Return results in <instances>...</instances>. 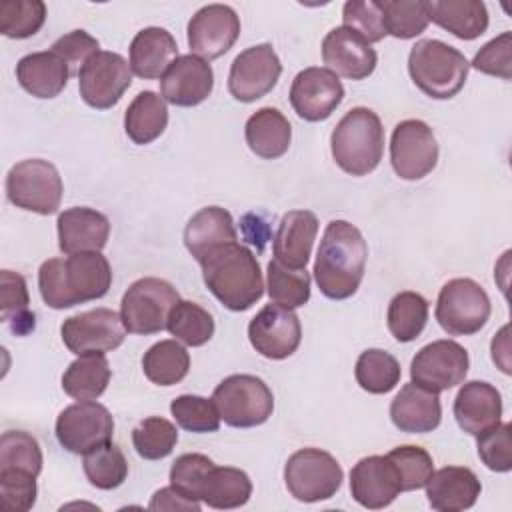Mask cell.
<instances>
[{"label": "cell", "instance_id": "obj_1", "mask_svg": "<svg viewBox=\"0 0 512 512\" xmlns=\"http://www.w3.org/2000/svg\"><path fill=\"white\" fill-rule=\"evenodd\" d=\"M112 268L102 252H78L68 258H50L38 270V288L46 306L72 308L106 296Z\"/></svg>", "mask_w": 512, "mask_h": 512}, {"label": "cell", "instance_id": "obj_2", "mask_svg": "<svg viewBox=\"0 0 512 512\" xmlns=\"http://www.w3.org/2000/svg\"><path fill=\"white\" fill-rule=\"evenodd\" d=\"M366 258V240L354 224L328 222L314 262V280L320 292L330 300L350 298L364 278Z\"/></svg>", "mask_w": 512, "mask_h": 512}, {"label": "cell", "instance_id": "obj_3", "mask_svg": "<svg viewBox=\"0 0 512 512\" xmlns=\"http://www.w3.org/2000/svg\"><path fill=\"white\" fill-rule=\"evenodd\" d=\"M198 264L206 288L232 312L252 308L264 294L260 264L256 256L238 242L210 250Z\"/></svg>", "mask_w": 512, "mask_h": 512}, {"label": "cell", "instance_id": "obj_4", "mask_svg": "<svg viewBox=\"0 0 512 512\" xmlns=\"http://www.w3.org/2000/svg\"><path fill=\"white\" fill-rule=\"evenodd\" d=\"M330 152L350 176H366L376 170L384 154V128L378 114L364 106L346 112L330 134Z\"/></svg>", "mask_w": 512, "mask_h": 512}, {"label": "cell", "instance_id": "obj_5", "mask_svg": "<svg viewBox=\"0 0 512 512\" xmlns=\"http://www.w3.org/2000/svg\"><path fill=\"white\" fill-rule=\"evenodd\" d=\"M468 70L466 56L442 40H418L408 54L412 82L434 100L454 98L464 88Z\"/></svg>", "mask_w": 512, "mask_h": 512}, {"label": "cell", "instance_id": "obj_6", "mask_svg": "<svg viewBox=\"0 0 512 512\" xmlns=\"http://www.w3.org/2000/svg\"><path fill=\"white\" fill-rule=\"evenodd\" d=\"M212 402L232 428H252L264 424L274 410V396L268 384L252 374H232L212 392Z\"/></svg>", "mask_w": 512, "mask_h": 512}, {"label": "cell", "instance_id": "obj_7", "mask_svg": "<svg viewBox=\"0 0 512 512\" xmlns=\"http://www.w3.org/2000/svg\"><path fill=\"white\" fill-rule=\"evenodd\" d=\"M62 178L56 166L42 158H28L14 164L6 174V196L22 210L42 216L54 214L62 200Z\"/></svg>", "mask_w": 512, "mask_h": 512}, {"label": "cell", "instance_id": "obj_8", "mask_svg": "<svg viewBox=\"0 0 512 512\" xmlns=\"http://www.w3.org/2000/svg\"><path fill=\"white\" fill-rule=\"evenodd\" d=\"M492 312L486 290L472 278L448 280L436 300V320L450 336H470L484 328Z\"/></svg>", "mask_w": 512, "mask_h": 512}, {"label": "cell", "instance_id": "obj_9", "mask_svg": "<svg viewBox=\"0 0 512 512\" xmlns=\"http://www.w3.org/2000/svg\"><path fill=\"white\" fill-rule=\"evenodd\" d=\"M180 296L176 288L154 276L140 278L128 286L120 302V316L132 334H156L166 328L172 308Z\"/></svg>", "mask_w": 512, "mask_h": 512}, {"label": "cell", "instance_id": "obj_10", "mask_svg": "<svg viewBox=\"0 0 512 512\" xmlns=\"http://www.w3.org/2000/svg\"><path fill=\"white\" fill-rule=\"evenodd\" d=\"M344 480L338 460L320 448L296 450L284 466V484L300 502L332 498Z\"/></svg>", "mask_w": 512, "mask_h": 512}, {"label": "cell", "instance_id": "obj_11", "mask_svg": "<svg viewBox=\"0 0 512 512\" xmlns=\"http://www.w3.org/2000/svg\"><path fill=\"white\" fill-rule=\"evenodd\" d=\"M114 418L106 406L94 400H78L56 418V438L72 454H86L112 440Z\"/></svg>", "mask_w": 512, "mask_h": 512}, {"label": "cell", "instance_id": "obj_12", "mask_svg": "<svg viewBox=\"0 0 512 512\" xmlns=\"http://www.w3.org/2000/svg\"><path fill=\"white\" fill-rule=\"evenodd\" d=\"M390 164L402 180H420L438 164V142L424 120H402L390 138Z\"/></svg>", "mask_w": 512, "mask_h": 512}, {"label": "cell", "instance_id": "obj_13", "mask_svg": "<svg viewBox=\"0 0 512 512\" xmlns=\"http://www.w3.org/2000/svg\"><path fill=\"white\" fill-rule=\"evenodd\" d=\"M132 84V70L118 52H96L78 72V90L82 100L96 108L108 110L120 102Z\"/></svg>", "mask_w": 512, "mask_h": 512}, {"label": "cell", "instance_id": "obj_14", "mask_svg": "<svg viewBox=\"0 0 512 512\" xmlns=\"http://www.w3.org/2000/svg\"><path fill=\"white\" fill-rule=\"evenodd\" d=\"M126 332L122 316L110 308L74 314L60 326L64 346L76 356L110 352L124 342Z\"/></svg>", "mask_w": 512, "mask_h": 512}, {"label": "cell", "instance_id": "obj_15", "mask_svg": "<svg viewBox=\"0 0 512 512\" xmlns=\"http://www.w3.org/2000/svg\"><path fill=\"white\" fill-rule=\"evenodd\" d=\"M468 366L470 358L462 344L454 340H434L422 346L412 358L410 378L414 384L440 394L462 384Z\"/></svg>", "mask_w": 512, "mask_h": 512}, {"label": "cell", "instance_id": "obj_16", "mask_svg": "<svg viewBox=\"0 0 512 512\" xmlns=\"http://www.w3.org/2000/svg\"><path fill=\"white\" fill-rule=\"evenodd\" d=\"M282 64L272 44H256L242 50L228 74V92L238 102H254L266 96L278 82Z\"/></svg>", "mask_w": 512, "mask_h": 512}, {"label": "cell", "instance_id": "obj_17", "mask_svg": "<svg viewBox=\"0 0 512 512\" xmlns=\"http://www.w3.org/2000/svg\"><path fill=\"white\" fill-rule=\"evenodd\" d=\"M252 348L270 360H284L296 352L302 340L300 318L292 308L266 304L248 324Z\"/></svg>", "mask_w": 512, "mask_h": 512}, {"label": "cell", "instance_id": "obj_18", "mask_svg": "<svg viewBox=\"0 0 512 512\" xmlns=\"http://www.w3.org/2000/svg\"><path fill=\"white\" fill-rule=\"evenodd\" d=\"M344 86L340 78L320 66L300 70L290 86V104L306 122H322L340 106Z\"/></svg>", "mask_w": 512, "mask_h": 512}, {"label": "cell", "instance_id": "obj_19", "mask_svg": "<svg viewBox=\"0 0 512 512\" xmlns=\"http://www.w3.org/2000/svg\"><path fill=\"white\" fill-rule=\"evenodd\" d=\"M240 36V18L226 4L202 6L188 22V46L194 56L214 60L226 54Z\"/></svg>", "mask_w": 512, "mask_h": 512}, {"label": "cell", "instance_id": "obj_20", "mask_svg": "<svg viewBox=\"0 0 512 512\" xmlns=\"http://www.w3.org/2000/svg\"><path fill=\"white\" fill-rule=\"evenodd\" d=\"M212 88V66L194 54L178 56L160 78L162 98L182 108L198 106L212 94Z\"/></svg>", "mask_w": 512, "mask_h": 512}, {"label": "cell", "instance_id": "obj_21", "mask_svg": "<svg viewBox=\"0 0 512 512\" xmlns=\"http://www.w3.org/2000/svg\"><path fill=\"white\" fill-rule=\"evenodd\" d=\"M322 60L336 76L364 80L374 72L378 56L360 34L346 26H338L322 40Z\"/></svg>", "mask_w": 512, "mask_h": 512}, {"label": "cell", "instance_id": "obj_22", "mask_svg": "<svg viewBox=\"0 0 512 512\" xmlns=\"http://www.w3.org/2000/svg\"><path fill=\"white\" fill-rule=\"evenodd\" d=\"M400 492V478L388 456H366L350 470V494L364 508H386Z\"/></svg>", "mask_w": 512, "mask_h": 512}, {"label": "cell", "instance_id": "obj_23", "mask_svg": "<svg viewBox=\"0 0 512 512\" xmlns=\"http://www.w3.org/2000/svg\"><path fill=\"white\" fill-rule=\"evenodd\" d=\"M454 418L470 436H480L500 424L502 396L484 380L464 382L454 398Z\"/></svg>", "mask_w": 512, "mask_h": 512}, {"label": "cell", "instance_id": "obj_24", "mask_svg": "<svg viewBox=\"0 0 512 512\" xmlns=\"http://www.w3.org/2000/svg\"><path fill=\"white\" fill-rule=\"evenodd\" d=\"M58 246L64 254L100 252L110 236V220L86 206H74L58 214Z\"/></svg>", "mask_w": 512, "mask_h": 512}, {"label": "cell", "instance_id": "obj_25", "mask_svg": "<svg viewBox=\"0 0 512 512\" xmlns=\"http://www.w3.org/2000/svg\"><path fill=\"white\" fill-rule=\"evenodd\" d=\"M392 424L408 434H426L440 426L442 404L438 392H430L414 382L404 384L390 404Z\"/></svg>", "mask_w": 512, "mask_h": 512}, {"label": "cell", "instance_id": "obj_26", "mask_svg": "<svg viewBox=\"0 0 512 512\" xmlns=\"http://www.w3.org/2000/svg\"><path fill=\"white\" fill-rule=\"evenodd\" d=\"M428 504L438 512H460L476 504L480 496L478 476L464 466H444L426 482Z\"/></svg>", "mask_w": 512, "mask_h": 512}, {"label": "cell", "instance_id": "obj_27", "mask_svg": "<svg viewBox=\"0 0 512 512\" xmlns=\"http://www.w3.org/2000/svg\"><path fill=\"white\" fill-rule=\"evenodd\" d=\"M318 234V218L310 210H290L282 216L272 250L274 258L288 268H306Z\"/></svg>", "mask_w": 512, "mask_h": 512}, {"label": "cell", "instance_id": "obj_28", "mask_svg": "<svg viewBox=\"0 0 512 512\" xmlns=\"http://www.w3.org/2000/svg\"><path fill=\"white\" fill-rule=\"evenodd\" d=\"M176 58L178 44L166 28H142L130 42V70L144 80L162 78Z\"/></svg>", "mask_w": 512, "mask_h": 512}, {"label": "cell", "instance_id": "obj_29", "mask_svg": "<svg viewBox=\"0 0 512 512\" xmlns=\"http://www.w3.org/2000/svg\"><path fill=\"white\" fill-rule=\"evenodd\" d=\"M70 76L68 64L54 50L26 54L16 64L18 84L34 98L58 96Z\"/></svg>", "mask_w": 512, "mask_h": 512}, {"label": "cell", "instance_id": "obj_30", "mask_svg": "<svg viewBox=\"0 0 512 512\" xmlns=\"http://www.w3.org/2000/svg\"><path fill=\"white\" fill-rule=\"evenodd\" d=\"M230 242H238V232L232 214L220 206L198 210L184 228V244L196 262L210 250Z\"/></svg>", "mask_w": 512, "mask_h": 512}, {"label": "cell", "instance_id": "obj_31", "mask_svg": "<svg viewBox=\"0 0 512 512\" xmlns=\"http://www.w3.org/2000/svg\"><path fill=\"white\" fill-rule=\"evenodd\" d=\"M244 138L248 148L256 156L264 160H274L288 152L292 140V126L278 108L264 106L246 120Z\"/></svg>", "mask_w": 512, "mask_h": 512}, {"label": "cell", "instance_id": "obj_32", "mask_svg": "<svg viewBox=\"0 0 512 512\" xmlns=\"http://www.w3.org/2000/svg\"><path fill=\"white\" fill-rule=\"evenodd\" d=\"M428 20L460 40H474L488 28V10L482 0H432L424 2Z\"/></svg>", "mask_w": 512, "mask_h": 512}, {"label": "cell", "instance_id": "obj_33", "mask_svg": "<svg viewBox=\"0 0 512 512\" xmlns=\"http://www.w3.org/2000/svg\"><path fill=\"white\" fill-rule=\"evenodd\" d=\"M252 482L248 474L232 466H212L198 490V500L216 510L240 508L250 500Z\"/></svg>", "mask_w": 512, "mask_h": 512}, {"label": "cell", "instance_id": "obj_34", "mask_svg": "<svg viewBox=\"0 0 512 512\" xmlns=\"http://www.w3.org/2000/svg\"><path fill=\"white\" fill-rule=\"evenodd\" d=\"M168 124L166 100L152 90H142L134 96L124 112V130L134 144L154 142Z\"/></svg>", "mask_w": 512, "mask_h": 512}, {"label": "cell", "instance_id": "obj_35", "mask_svg": "<svg viewBox=\"0 0 512 512\" xmlns=\"http://www.w3.org/2000/svg\"><path fill=\"white\" fill-rule=\"evenodd\" d=\"M110 364L102 352L78 356L62 374V390L74 400H96L110 382Z\"/></svg>", "mask_w": 512, "mask_h": 512}, {"label": "cell", "instance_id": "obj_36", "mask_svg": "<svg viewBox=\"0 0 512 512\" xmlns=\"http://www.w3.org/2000/svg\"><path fill=\"white\" fill-rule=\"evenodd\" d=\"M144 376L156 386H174L190 370V354L178 340H160L142 356Z\"/></svg>", "mask_w": 512, "mask_h": 512}, {"label": "cell", "instance_id": "obj_37", "mask_svg": "<svg viewBox=\"0 0 512 512\" xmlns=\"http://www.w3.org/2000/svg\"><path fill=\"white\" fill-rule=\"evenodd\" d=\"M426 322H428V302L422 294L404 290L390 300L388 312H386V324L390 334L398 342L416 340L422 334Z\"/></svg>", "mask_w": 512, "mask_h": 512}, {"label": "cell", "instance_id": "obj_38", "mask_svg": "<svg viewBox=\"0 0 512 512\" xmlns=\"http://www.w3.org/2000/svg\"><path fill=\"white\" fill-rule=\"evenodd\" d=\"M30 296L22 274L12 270L0 272V312L2 320L10 324L16 336H24L34 330V312L28 308Z\"/></svg>", "mask_w": 512, "mask_h": 512}, {"label": "cell", "instance_id": "obj_39", "mask_svg": "<svg viewBox=\"0 0 512 512\" xmlns=\"http://www.w3.org/2000/svg\"><path fill=\"white\" fill-rule=\"evenodd\" d=\"M354 376L362 390L370 394H386L396 388L402 370L398 360L390 352L380 348H368L358 356Z\"/></svg>", "mask_w": 512, "mask_h": 512}, {"label": "cell", "instance_id": "obj_40", "mask_svg": "<svg viewBox=\"0 0 512 512\" xmlns=\"http://www.w3.org/2000/svg\"><path fill=\"white\" fill-rule=\"evenodd\" d=\"M268 296L284 308H300L310 300V274L306 268H288L276 258L268 262Z\"/></svg>", "mask_w": 512, "mask_h": 512}, {"label": "cell", "instance_id": "obj_41", "mask_svg": "<svg viewBox=\"0 0 512 512\" xmlns=\"http://www.w3.org/2000/svg\"><path fill=\"white\" fill-rule=\"evenodd\" d=\"M166 328L186 346H204L214 336V318L200 304L178 300L168 316Z\"/></svg>", "mask_w": 512, "mask_h": 512}, {"label": "cell", "instance_id": "obj_42", "mask_svg": "<svg viewBox=\"0 0 512 512\" xmlns=\"http://www.w3.org/2000/svg\"><path fill=\"white\" fill-rule=\"evenodd\" d=\"M88 482L100 490H114L128 476V462L114 442H106L84 454L82 460Z\"/></svg>", "mask_w": 512, "mask_h": 512}, {"label": "cell", "instance_id": "obj_43", "mask_svg": "<svg viewBox=\"0 0 512 512\" xmlns=\"http://www.w3.org/2000/svg\"><path fill=\"white\" fill-rule=\"evenodd\" d=\"M178 442L176 426L162 416H148L132 430V444L140 458L160 460L172 454Z\"/></svg>", "mask_w": 512, "mask_h": 512}, {"label": "cell", "instance_id": "obj_44", "mask_svg": "<svg viewBox=\"0 0 512 512\" xmlns=\"http://www.w3.org/2000/svg\"><path fill=\"white\" fill-rule=\"evenodd\" d=\"M46 20V4L42 0H2L0 32L6 38H30Z\"/></svg>", "mask_w": 512, "mask_h": 512}, {"label": "cell", "instance_id": "obj_45", "mask_svg": "<svg viewBox=\"0 0 512 512\" xmlns=\"http://www.w3.org/2000/svg\"><path fill=\"white\" fill-rule=\"evenodd\" d=\"M380 8L386 34L400 40L420 36L430 22L424 2L420 0H384Z\"/></svg>", "mask_w": 512, "mask_h": 512}, {"label": "cell", "instance_id": "obj_46", "mask_svg": "<svg viewBox=\"0 0 512 512\" xmlns=\"http://www.w3.org/2000/svg\"><path fill=\"white\" fill-rule=\"evenodd\" d=\"M170 412L176 424L188 432L204 434V432H216L220 428V414L212 398L208 400L196 394H182L172 400Z\"/></svg>", "mask_w": 512, "mask_h": 512}, {"label": "cell", "instance_id": "obj_47", "mask_svg": "<svg viewBox=\"0 0 512 512\" xmlns=\"http://www.w3.org/2000/svg\"><path fill=\"white\" fill-rule=\"evenodd\" d=\"M0 468L26 470L38 476L42 470L38 440L24 430H6L0 438Z\"/></svg>", "mask_w": 512, "mask_h": 512}, {"label": "cell", "instance_id": "obj_48", "mask_svg": "<svg viewBox=\"0 0 512 512\" xmlns=\"http://www.w3.org/2000/svg\"><path fill=\"white\" fill-rule=\"evenodd\" d=\"M386 456L392 460V464L398 472L402 492L424 488L428 478L434 472L432 456L422 446L404 444V446L390 450Z\"/></svg>", "mask_w": 512, "mask_h": 512}, {"label": "cell", "instance_id": "obj_49", "mask_svg": "<svg viewBox=\"0 0 512 512\" xmlns=\"http://www.w3.org/2000/svg\"><path fill=\"white\" fill-rule=\"evenodd\" d=\"M36 476L26 470L0 468V500L8 512H26L36 502Z\"/></svg>", "mask_w": 512, "mask_h": 512}, {"label": "cell", "instance_id": "obj_50", "mask_svg": "<svg viewBox=\"0 0 512 512\" xmlns=\"http://www.w3.org/2000/svg\"><path fill=\"white\" fill-rule=\"evenodd\" d=\"M342 22L346 28L360 34L368 44L380 42L386 36L382 24V8L376 0H350L342 8Z\"/></svg>", "mask_w": 512, "mask_h": 512}, {"label": "cell", "instance_id": "obj_51", "mask_svg": "<svg viewBox=\"0 0 512 512\" xmlns=\"http://www.w3.org/2000/svg\"><path fill=\"white\" fill-rule=\"evenodd\" d=\"M510 422H500L494 428L486 430L478 438V456L484 466L492 472H510L512 470V438Z\"/></svg>", "mask_w": 512, "mask_h": 512}, {"label": "cell", "instance_id": "obj_52", "mask_svg": "<svg viewBox=\"0 0 512 512\" xmlns=\"http://www.w3.org/2000/svg\"><path fill=\"white\" fill-rule=\"evenodd\" d=\"M212 466L214 462L204 454H198V452L182 454L176 458V462L170 468V486H174L186 498L198 500L200 484Z\"/></svg>", "mask_w": 512, "mask_h": 512}, {"label": "cell", "instance_id": "obj_53", "mask_svg": "<svg viewBox=\"0 0 512 512\" xmlns=\"http://www.w3.org/2000/svg\"><path fill=\"white\" fill-rule=\"evenodd\" d=\"M472 66L482 74L510 80L512 78V34L502 32L500 36L486 42L476 52Z\"/></svg>", "mask_w": 512, "mask_h": 512}, {"label": "cell", "instance_id": "obj_54", "mask_svg": "<svg viewBox=\"0 0 512 512\" xmlns=\"http://www.w3.org/2000/svg\"><path fill=\"white\" fill-rule=\"evenodd\" d=\"M100 44L94 36H90L86 30H72L64 36H60L54 44L52 50L68 64L70 74H78L80 68L96 54Z\"/></svg>", "mask_w": 512, "mask_h": 512}, {"label": "cell", "instance_id": "obj_55", "mask_svg": "<svg viewBox=\"0 0 512 512\" xmlns=\"http://www.w3.org/2000/svg\"><path fill=\"white\" fill-rule=\"evenodd\" d=\"M148 508L150 510H188V512H200V502L186 498L174 486H166V488H160V490L154 492Z\"/></svg>", "mask_w": 512, "mask_h": 512}, {"label": "cell", "instance_id": "obj_56", "mask_svg": "<svg viewBox=\"0 0 512 512\" xmlns=\"http://www.w3.org/2000/svg\"><path fill=\"white\" fill-rule=\"evenodd\" d=\"M242 230H244V238H246L250 244L258 246V250H262L264 244H266V240L270 238L268 224L262 222L258 214H246V216L242 218Z\"/></svg>", "mask_w": 512, "mask_h": 512}]
</instances>
